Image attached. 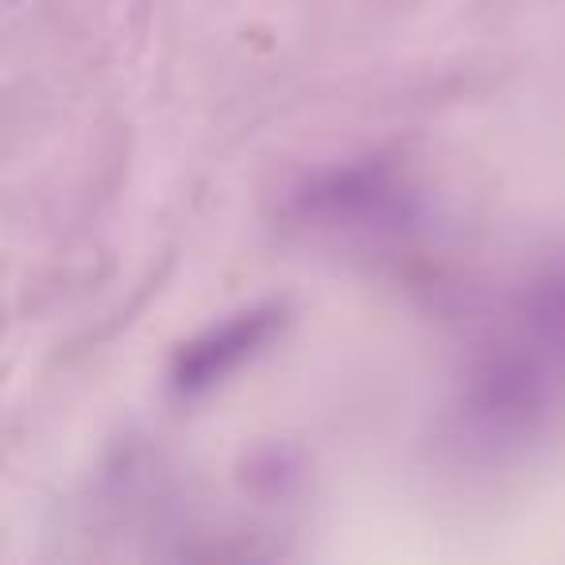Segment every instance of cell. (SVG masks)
Masks as SVG:
<instances>
[{
  "mask_svg": "<svg viewBox=\"0 0 565 565\" xmlns=\"http://www.w3.org/2000/svg\"><path fill=\"white\" fill-rule=\"evenodd\" d=\"M282 322H287L282 302H259V307L225 318L221 326H210L174 356L171 392L182 395V399H198V395L213 392L233 372H241L252 356L264 353L275 341V333L282 330Z\"/></svg>",
  "mask_w": 565,
  "mask_h": 565,
  "instance_id": "obj_1",
  "label": "cell"
},
{
  "mask_svg": "<svg viewBox=\"0 0 565 565\" xmlns=\"http://www.w3.org/2000/svg\"><path fill=\"white\" fill-rule=\"evenodd\" d=\"M399 190L387 182V174L380 167H349V171H330L307 186V194L299 198L307 205V213L330 221H356V217H387V210L395 205Z\"/></svg>",
  "mask_w": 565,
  "mask_h": 565,
  "instance_id": "obj_2",
  "label": "cell"
},
{
  "mask_svg": "<svg viewBox=\"0 0 565 565\" xmlns=\"http://www.w3.org/2000/svg\"><path fill=\"white\" fill-rule=\"evenodd\" d=\"M519 322L542 353L565 361V256L546 264L526 282L519 299Z\"/></svg>",
  "mask_w": 565,
  "mask_h": 565,
  "instance_id": "obj_3",
  "label": "cell"
}]
</instances>
